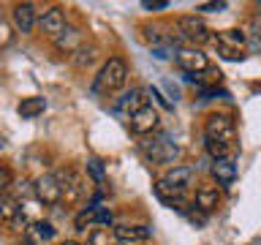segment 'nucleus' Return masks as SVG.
Masks as SVG:
<instances>
[{"instance_id": "f03ea898", "label": "nucleus", "mask_w": 261, "mask_h": 245, "mask_svg": "<svg viewBox=\"0 0 261 245\" xmlns=\"http://www.w3.org/2000/svg\"><path fill=\"white\" fill-rule=\"evenodd\" d=\"M204 139L207 142H218V144H226L231 147L234 139H237V126L228 114H210L207 122H204Z\"/></svg>"}, {"instance_id": "c756f323", "label": "nucleus", "mask_w": 261, "mask_h": 245, "mask_svg": "<svg viewBox=\"0 0 261 245\" xmlns=\"http://www.w3.org/2000/svg\"><path fill=\"white\" fill-rule=\"evenodd\" d=\"M169 3L166 0H144L142 8H147V11H161V8H166Z\"/></svg>"}, {"instance_id": "bb28decb", "label": "nucleus", "mask_w": 261, "mask_h": 245, "mask_svg": "<svg viewBox=\"0 0 261 245\" xmlns=\"http://www.w3.org/2000/svg\"><path fill=\"white\" fill-rule=\"evenodd\" d=\"M8 188H11V172L6 166H0V193H6Z\"/></svg>"}, {"instance_id": "9d476101", "label": "nucleus", "mask_w": 261, "mask_h": 245, "mask_svg": "<svg viewBox=\"0 0 261 245\" xmlns=\"http://www.w3.org/2000/svg\"><path fill=\"white\" fill-rule=\"evenodd\" d=\"M11 19H14V28L19 33H33L36 19H38V11H36L33 3H16L14 11H11Z\"/></svg>"}, {"instance_id": "6e6552de", "label": "nucleus", "mask_w": 261, "mask_h": 245, "mask_svg": "<svg viewBox=\"0 0 261 245\" xmlns=\"http://www.w3.org/2000/svg\"><path fill=\"white\" fill-rule=\"evenodd\" d=\"M55 177L60 180V185H63V202L65 204H76L82 196H85V183H82V177L73 169H60Z\"/></svg>"}, {"instance_id": "f704fd0d", "label": "nucleus", "mask_w": 261, "mask_h": 245, "mask_svg": "<svg viewBox=\"0 0 261 245\" xmlns=\"http://www.w3.org/2000/svg\"><path fill=\"white\" fill-rule=\"evenodd\" d=\"M60 245H79L76 240H65V242H60Z\"/></svg>"}, {"instance_id": "dca6fc26", "label": "nucleus", "mask_w": 261, "mask_h": 245, "mask_svg": "<svg viewBox=\"0 0 261 245\" xmlns=\"http://www.w3.org/2000/svg\"><path fill=\"white\" fill-rule=\"evenodd\" d=\"M193 177H196L193 166H174V169L166 172V177H163V180H166L169 185L179 188V191H188V188L193 185Z\"/></svg>"}, {"instance_id": "a878e982", "label": "nucleus", "mask_w": 261, "mask_h": 245, "mask_svg": "<svg viewBox=\"0 0 261 245\" xmlns=\"http://www.w3.org/2000/svg\"><path fill=\"white\" fill-rule=\"evenodd\" d=\"M185 215H188V220H191L193 226H199V229L207 224V212H201V210H188Z\"/></svg>"}, {"instance_id": "4468645a", "label": "nucleus", "mask_w": 261, "mask_h": 245, "mask_svg": "<svg viewBox=\"0 0 261 245\" xmlns=\"http://www.w3.org/2000/svg\"><path fill=\"white\" fill-rule=\"evenodd\" d=\"M152 229L150 226H114V237H117L120 245L125 242H144L150 240Z\"/></svg>"}, {"instance_id": "c85d7f7f", "label": "nucleus", "mask_w": 261, "mask_h": 245, "mask_svg": "<svg viewBox=\"0 0 261 245\" xmlns=\"http://www.w3.org/2000/svg\"><path fill=\"white\" fill-rule=\"evenodd\" d=\"M150 95H152V98H158V104L163 106V109H174V104H171L166 95H161V90H158V87H152V90H150Z\"/></svg>"}, {"instance_id": "0eeeda50", "label": "nucleus", "mask_w": 261, "mask_h": 245, "mask_svg": "<svg viewBox=\"0 0 261 245\" xmlns=\"http://www.w3.org/2000/svg\"><path fill=\"white\" fill-rule=\"evenodd\" d=\"M144 153L155 163H171L179 155V147L169 136H161V139H152V142H144Z\"/></svg>"}, {"instance_id": "393cba45", "label": "nucleus", "mask_w": 261, "mask_h": 245, "mask_svg": "<svg viewBox=\"0 0 261 245\" xmlns=\"http://www.w3.org/2000/svg\"><path fill=\"white\" fill-rule=\"evenodd\" d=\"M6 226H8V229H14V232H24V229H28V215H24V212L19 210L11 220H8Z\"/></svg>"}, {"instance_id": "473e14b6", "label": "nucleus", "mask_w": 261, "mask_h": 245, "mask_svg": "<svg viewBox=\"0 0 261 245\" xmlns=\"http://www.w3.org/2000/svg\"><path fill=\"white\" fill-rule=\"evenodd\" d=\"M6 33H8V30H6V24H0V41H8Z\"/></svg>"}, {"instance_id": "423d86ee", "label": "nucleus", "mask_w": 261, "mask_h": 245, "mask_svg": "<svg viewBox=\"0 0 261 245\" xmlns=\"http://www.w3.org/2000/svg\"><path fill=\"white\" fill-rule=\"evenodd\" d=\"M36 199L44 204V207H55V204L63 202V185L55 175H44L36 180Z\"/></svg>"}, {"instance_id": "f3484780", "label": "nucleus", "mask_w": 261, "mask_h": 245, "mask_svg": "<svg viewBox=\"0 0 261 245\" xmlns=\"http://www.w3.org/2000/svg\"><path fill=\"white\" fill-rule=\"evenodd\" d=\"M44 109H46V98H41V95L22 98L19 106H16V112H19L22 120H36L38 114H44Z\"/></svg>"}, {"instance_id": "a211bd4d", "label": "nucleus", "mask_w": 261, "mask_h": 245, "mask_svg": "<svg viewBox=\"0 0 261 245\" xmlns=\"http://www.w3.org/2000/svg\"><path fill=\"white\" fill-rule=\"evenodd\" d=\"M55 46L60 49V52H76V49L82 46V30L79 28H65L60 36L55 38Z\"/></svg>"}, {"instance_id": "4be33fe9", "label": "nucleus", "mask_w": 261, "mask_h": 245, "mask_svg": "<svg viewBox=\"0 0 261 245\" xmlns=\"http://www.w3.org/2000/svg\"><path fill=\"white\" fill-rule=\"evenodd\" d=\"M19 212V199L14 193H0V224H8Z\"/></svg>"}, {"instance_id": "6ab92c4d", "label": "nucleus", "mask_w": 261, "mask_h": 245, "mask_svg": "<svg viewBox=\"0 0 261 245\" xmlns=\"http://www.w3.org/2000/svg\"><path fill=\"white\" fill-rule=\"evenodd\" d=\"M144 106L147 104H144V98H142V90H136V87L128 90V93L117 101V109L125 112V114H136L139 109H144Z\"/></svg>"}, {"instance_id": "7ed1b4c3", "label": "nucleus", "mask_w": 261, "mask_h": 245, "mask_svg": "<svg viewBox=\"0 0 261 245\" xmlns=\"http://www.w3.org/2000/svg\"><path fill=\"white\" fill-rule=\"evenodd\" d=\"M215 46H218V55L223 57V60L237 63V60H242V57H245L248 38H245L242 30H223V33H218Z\"/></svg>"}, {"instance_id": "412c9836", "label": "nucleus", "mask_w": 261, "mask_h": 245, "mask_svg": "<svg viewBox=\"0 0 261 245\" xmlns=\"http://www.w3.org/2000/svg\"><path fill=\"white\" fill-rule=\"evenodd\" d=\"M98 220V207L95 204H90V207H82L76 212V218H73V226H76V232H87V229H93Z\"/></svg>"}, {"instance_id": "aec40b11", "label": "nucleus", "mask_w": 261, "mask_h": 245, "mask_svg": "<svg viewBox=\"0 0 261 245\" xmlns=\"http://www.w3.org/2000/svg\"><path fill=\"white\" fill-rule=\"evenodd\" d=\"M95 60H98V46H95V44H87V46L82 44L76 52L71 55V63L76 65V68H90Z\"/></svg>"}, {"instance_id": "f8f14e48", "label": "nucleus", "mask_w": 261, "mask_h": 245, "mask_svg": "<svg viewBox=\"0 0 261 245\" xmlns=\"http://www.w3.org/2000/svg\"><path fill=\"white\" fill-rule=\"evenodd\" d=\"M68 28L65 24V11L60 6H52V8H46L44 14H41V30L46 33V36H60V33Z\"/></svg>"}, {"instance_id": "1a4fd4ad", "label": "nucleus", "mask_w": 261, "mask_h": 245, "mask_svg": "<svg viewBox=\"0 0 261 245\" xmlns=\"http://www.w3.org/2000/svg\"><path fill=\"white\" fill-rule=\"evenodd\" d=\"M128 126L136 136L152 134V131L158 128V109H155V106H144V109H139L136 114H130Z\"/></svg>"}, {"instance_id": "2f4dec72", "label": "nucleus", "mask_w": 261, "mask_h": 245, "mask_svg": "<svg viewBox=\"0 0 261 245\" xmlns=\"http://www.w3.org/2000/svg\"><path fill=\"white\" fill-rule=\"evenodd\" d=\"M250 49L253 52H261V33H256V36L250 38Z\"/></svg>"}, {"instance_id": "5701e85b", "label": "nucleus", "mask_w": 261, "mask_h": 245, "mask_svg": "<svg viewBox=\"0 0 261 245\" xmlns=\"http://www.w3.org/2000/svg\"><path fill=\"white\" fill-rule=\"evenodd\" d=\"M87 172L93 175V180L98 185H103L106 183V175H103V163L98 161V158H87Z\"/></svg>"}, {"instance_id": "2eb2a0df", "label": "nucleus", "mask_w": 261, "mask_h": 245, "mask_svg": "<svg viewBox=\"0 0 261 245\" xmlns=\"http://www.w3.org/2000/svg\"><path fill=\"white\" fill-rule=\"evenodd\" d=\"M212 177L218 180V185H231L237 180V163H234V158L212 161Z\"/></svg>"}, {"instance_id": "9b49d317", "label": "nucleus", "mask_w": 261, "mask_h": 245, "mask_svg": "<svg viewBox=\"0 0 261 245\" xmlns=\"http://www.w3.org/2000/svg\"><path fill=\"white\" fill-rule=\"evenodd\" d=\"M155 196L166 204V207H171V210H185V191H179V188H174V185H169L166 180H158L155 183Z\"/></svg>"}, {"instance_id": "b1692460", "label": "nucleus", "mask_w": 261, "mask_h": 245, "mask_svg": "<svg viewBox=\"0 0 261 245\" xmlns=\"http://www.w3.org/2000/svg\"><path fill=\"white\" fill-rule=\"evenodd\" d=\"M33 229H36L38 240H52L55 237V226L49 224V220H38V224H33Z\"/></svg>"}, {"instance_id": "7c9ffc66", "label": "nucleus", "mask_w": 261, "mask_h": 245, "mask_svg": "<svg viewBox=\"0 0 261 245\" xmlns=\"http://www.w3.org/2000/svg\"><path fill=\"white\" fill-rule=\"evenodd\" d=\"M112 220H114V218H112V210H101V207H98V220H95V226H98V224L109 226Z\"/></svg>"}, {"instance_id": "20e7f679", "label": "nucleus", "mask_w": 261, "mask_h": 245, "mask_svg": "<svg viewBox=\"0 0 261 245\" xmlns=\"http://www.w3.org/2000/svg\"><path fill=\"white\" fill-rule=\"evenodd\" d=\"M174 60H177V65L185 74H204V71L210 68L207 55H204L199 46H179L177 52H174Z\"/></svg>"}, {"instance_id": "cd10ccee", "label": "nucleus", "mask_w": 261, "mask_h": 245, "mask_svg": "<svg viewBox=\"0 0 261 245\" xmlns=\"http://www.w3.org/2000/svg\"><path fill=\"white\" fill-rule=\"evenodd\" d=\"M226 3H201V6H196V11H207V14H218V11H223Z\"/></svg>"}, {"instance_id": "39448f33", "label": "nucleus", "mask_w": 261, "mask_h": 245, "mask_svg": "<svg viewBox=\"0 0 261 245\" xmlns=\"http://www.w3.org/2000/svg\"><path fill=\"white\" fill-rule=\"evenodd\" d=\"M177 30L179 36H182V41H191L193 46L204 44V41H210V28L204 24L201 16H182V19L177 22Z\"/></svg>"}, {"instance_id": "f257e3e1", "label": "nucleus", "mask_w": 261, "mask_h": 245, "mask_svg": "<svg viewBox=\"0 0 261 245\" xmlns=\"http://www.w3.org/2000/svg\"><path fill=\"white\" fill-rule=\"evenodd\" d=\"M125 79H128V65L122 57H109L103 65H101V71H98V77L93 82V93H114V90H120L122 85H125Z\"/></svg>"}, {"instance_id": "ddd939ff", "label": "nucleus", "mask_w": 261, "mask_h": 245, "mask_svg": "<svg viewBox=\"0 0 261 245\" xmlns=\"http://www.w3.org/2000/svg\"><path fill=\"white\" fill-rule=\"evenodd\" d=\"M218 204H220V188L218 185H199L196 188V202H193L196 210H201L210 215Z\"/></svg>"}, {"instance_id": "72a5a7b5", "label": "nucleus", "mask_w": 261, "mask_h": 245, "mask_svg": "<svg viewBox=\"0 0 261 245\" xmlns=\"http://www.w3.org/2000/svg\"><path fill=\"white\" fill-rule=\"evenodd\" d=\"M19 245H33V240H30V237H24V240H22Z\"/></svg>"}]
</instances>
